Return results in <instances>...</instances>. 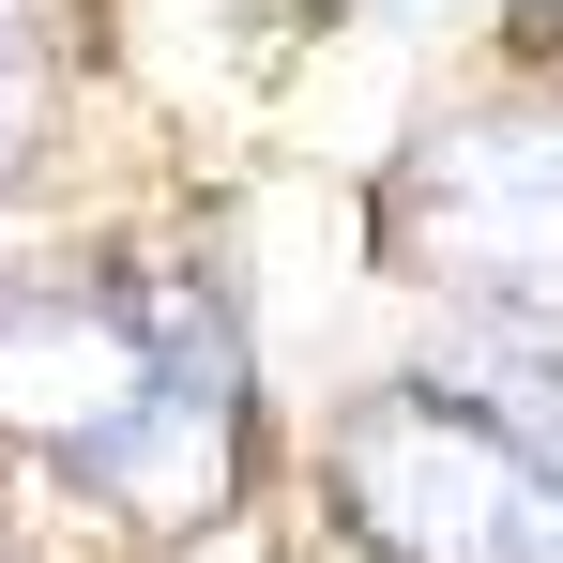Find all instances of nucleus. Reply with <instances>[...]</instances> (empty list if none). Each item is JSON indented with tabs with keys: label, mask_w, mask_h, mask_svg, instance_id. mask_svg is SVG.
<instances>
[{
	"label": "nucleus",
	"mask_w": 563,
	"mask_h": 563,
	"mask_svg": "<svg viewBox=\"0 0 563 563\" xmlns=\"http://www.w3.org/2000/svg\"><path fill=\"white\" fill-rule=\"evenodd\" d=\"M92 487L137 533H198V518L244 487V335H229L213 275H153V396H137V427L92 457Z\"/></svg>",
	"instance_id": "nucleus-3"
},
{
	"label": "nucleus",
	"mask_w": 563,
	"mask_h": 563,
	"mask_svg": "<svg viewBox=\"0 0 563 563\" xmlns=\"http://www.w3.org/2000/svg\"><path fill=\"white\" fill-rule=\"evenodd\" d=\"M137 396H153V289H92V275L0 289V442L92 472L137 427Z\"/></svg>",
	"instance_id": "nucleus-4"
},
{
	"label": "nucleus",
	"mask_w": 563,
	"mask_h": 563,
	"mask_svg": "<svg viewBox=\"0 0 563 563\" xmlns=\"http://www.w3.org/2000/svg\"><path fill=\"white\" fill-rule=\"evenodd\" d=\"M335 503L380 563H563V472L442 380H380L335 411Z\"/></svg>",
	"instance_id": "nucleus-1"
},
{
	"label": "nucleus",
	"mask_w": 563,
	"mask_h": 563,
	"mask_svg": "<svg viewBox=\"0 0 563 563\" xmlns=\"http://www.w3.org/2000/svg\"><path fill=\"white\" fill-rule=\"evenodd\" d=\"M396 244L503 320H563V107L442 122L396 168Z\"/></svg>",
	"instance_id": "nucleus-2"
},
{
	"label": "nucleus",
	"mask_w": 563,
	"mask_h": 563,
	"mask_svg": "<svg viewBox=\"0 0 563 563\" xmlns=\"http://www.w3.org/2000/svg\"><path fill=\"white\" fill-rule=\"evenodd\" d=\"M46 92H62V62H46V31L0 0V184L31 168V137H46Z\"/></svg>",
	"instance_id": "nucleus-5"
},
{
	"label": "nucleus",
	"mask_w": 563,
	"mask_h": 563,
	"mask_svg": "<svg viewBox=\"0 0 563 563\" xmlns=\"http://www.w3.org/2000/svg\"><path fill=\"white\" fill-rule=\"evenodd\" d=\"M533 15H563V0H533Z\"/></svg>",
	"instance_id": "nucleus-6"
}]
</instances>
